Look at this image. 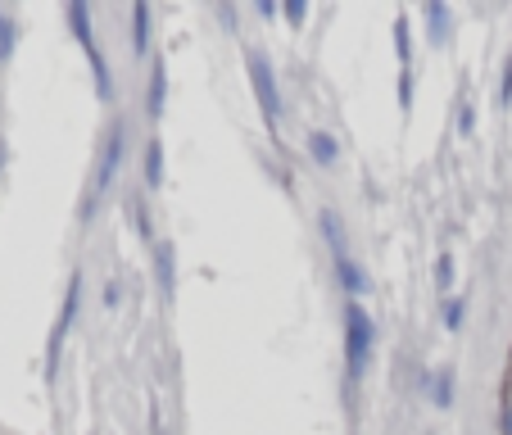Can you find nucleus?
<instances>
[{"mask_svg":"<svg viewBox=\"0 0 512 435\" xmlns=\"http://www.w3.org/2000/svg\"><path fill=\"white\" fill-rule=\"evenodd\" d=\"M159 277H164V290H173V254L159 250Z\"/></svg>","mask_w":512,"mask_h":435,"instance_id":"0eeeda50","label":"nucleus"},{"mask_svg":"<svg viewBox=\"0 0 512 435\" xmlns=\"http://www.w3.org/2000/svg\"><path fill=\"white\" fill-rule=\"evenodd\" d=\"M313 159H318V164H331V159H336V141H331V136H322V132H313Z\"/></svg>","mask_w":512,"mask_h":435,"instance_id":"7ed1b4c3","label":"nucleus"},{"mask_svg":"<svg viewBox=\"0 0 512 435\" xmlns=\"http://www.w3.org/2000/svg\"><path fill=\"white\" fill-rule=\"evenodd\" d=\"M503 431L512 435V390H508V404H503Z\"/></svg>","mask_w":512,"mask_h":435,"instance_id":"1a4fd4ad","label":"nucleus"},{"mask_svg":"<svg viewBox=\"0 0 512 435\" xmlns=\"http://www.w3.org/2000/svg\"><path fill=\"white\" fill-rule=\"evenodd\" d=\"M426 19H431V32H435V41H445V23H449L445 5H426Z\"/></svg>","mask_w":512,"mask_h":435,"instance_id":"423d86ee","label":"nucleus"},{"mask_svg":"<svg viewBox=\"0 0 512 435\" xmlns=\"http://www.w3.org/2000/svg\"><path fill=\"white\" fill-rule=\"evenodd\" d=\"M132 19H136V50H145V41H150V10H145V5H136Z\"/></svg>","mask_w":512,"mask_h":435,"instance_id":"20e7f679","label":"nucleus"},{"mask_svg":"<svg viewBox=\"0 0 512 435\" xmlns=\"http://www.w3.org/2000/svg\"><path fill=\"white\" fill-rule=\"evenodd\" d=\"M286 19H290V23L304 19V5H300V0H290V5H286Z\"/></svg>","mask_w":512,"mask_h":435,"instance_id":"6e6552de","label":"nucleus"},{"mask_svg":"<svg viewBox=\"0 0 512 435\" xmlns=\"http://www.w3.org/2000/svg\"><path fill=\"white\" fill-rule=\"evenodd\" d=\"M340 277H345V286L354 290V295H358V290H368V281H363V272H358L349 259H340Z\"/></svg>","mask_w":512,"mask_h":435,"instance_id":"39448f33","label":"nucleus"},{"mask_svg":"<svg viewBox=\"0 0 512 435\" xmlns=\"http://www.w3.org/2000/svg\"><path fill=\"white\" fill-rule=\"evenodd\" d=\"M250 78H254V91H259V105H263V118L268 123H277V114H281V100H277V82H272V73H268V64H263L259 55L250 59Z\"/></svg>","mask_w":512,"mask_h":435,"instance_id":"f03ea898","label":"nucleus"},{"mask_svg":"<svg viewBox=\"0 0 512 435\" xmlns=\"http://www.w3.org/2000/svg\"><path fill=\"white\" fill-rule=\"evenodd\" d=\"M368 349H372V322L363 318V309H349V372L368 368Z\"/></svg>","mask_w":512,"mask_h":435,"instance_id":"f257e3e1","label":"nucleus"}]
</instances>
